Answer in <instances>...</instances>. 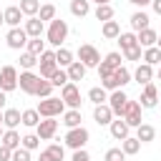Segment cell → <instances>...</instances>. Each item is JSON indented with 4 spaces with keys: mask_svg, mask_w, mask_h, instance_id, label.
Returning a JSON list of instances; mask_svg holds the SVG:
<instances>
[{
    "mask_svg": "<svg viewBox=\"0 0 161 161\" xmlns=\"http://www.w3.org/2000/svg\"><path fill=\"white\" fill-rule=\"evenodd\" d=\"M148 20H151V18H148V13L136 10V13L131 15V20H128V23H131V28L138 33V30H143V28H151V25H148Z\"/></svg>",
    "mask_w": 161,
    "mask_h": 161,
    "instance_id": "obj_23",
    "label": "cell"
},
{
    "mask_svg": "<svg viewBox=\"0 0 161 161\" xmlns=\"http://www.w3.org/2000/svg\"><path fill=\"white\" fill-rule=\"evenodd\" d=\"M23 30L28 33V38H40V35L45 33V23H43L38 15H33V18H28V20H25Z\"/></svg>",
    "mask_w": 161,
    "mask_h": 161,
    "instance_id": "obj_15",
    "label": "cell"
},
{
    "mask_svg": "<svg viewBox=\"0 0 161 161\" xmlns=\"http://www.w3.org/2000/svg\"><path fill=\"white\" fill-rule=\"evenodd\" d=\"M10 161H30V151L23 148V146H18V148L13 151V156H10Z\"/></svg>",
    "mask_w": 161,
    "mask_h": 161,
    "instance_id": "obj_46",
    "label": "cell"
},
{
    "mask_svg": "<svg viewBox=\"0 0 161 161\" xmlns=\"http://www.w3.org/2000/svg\"><path fill=\"white\" fill-rule=\"evenodd\" d=\"M38 65H40V78H48L50 80V75L58 70V63H55V50H43L40 55H38Z\"/></svg>",
    "mask_w": 161,
    "mask_h": 161,
    "instance_id": "obj_4",
    "label": "cell"
},
{
    "mask_svg": "<svg viewBox=\"0 0 161 161\" xmlns=\"http://www.w3.org/2000/svg\"><path fill=\"white\" fill-rule=\"evenodd\" d=\"M0 143H3V146H8L10 151H15V148L20 146V133H18L15 128H5V131H3V138H0Z\"/></svg>",
    "mask_w": 161,
    "mask_h": 161,
    "instance_id": "obj_22",
    "label": "cell"
},
{
    "mask_svg": "<svg viewBox=\"0 0 161 161\" xmlns=\"http://www.w3.org/2000/svg\"><path fill=\"white\" fill-rule=\"evenodd\" d=\"M93 15H96V20H101V23H106V20H113V15H116V10H113V5H111V3H106V5H96V10H93Z\"/></svg>",
    "mask_w": 161,
    "mask_h": 161,
    "instance_id": "obj_29",
    "label": "cell"
},
{
    "mask_svg": "<svg viewBox=\"0 0 161 161\" xmlns=\"http://www.w3.org/2000/svg\"><path fill=\"white\" fill-rule=\"evenodd\" d=\"M103 60H106L108 65H113V68H118V65H121V60H123V55H121L118 50H111V53H108V55H106Z\"/></svg>",
    "mask_w": 161,
    "mask_h": 161,
    "instance_id": "obj_47",
    "label": "cell"
},
{
    "mask_svg": "<svg viewBox=\"0 0 161 161\" xmlns=\"http://www.w3.org/2000/svg\"><path fill=\"white\" fill-rule=\"evenodd\" d=\"M38 18H40L43 23H45V20L50 23V20L55 18V5H50V3H45V5H40V10H38Z\"/></svg>",
    "mask_w": 161,
    "mask_h": 161,
    "instance_id": "obj_42",
    "label": "cell"
},
{
    "mask_svg": "<svg viewBox=\"0 0 161 161\" xmlns=\"http://www.w3.org/2000/svg\"><path fill=\"white\" fill-rule=\"evenodd\" d=\"M86 70H88V68H86L80 60H73V63L65 68V73H68V80H73V83H75V80H83V78H86Z\"/></svg>",
    "mask_w": 161,
    "mask_h": 161,
    "instance_id": "obj_20",
    "label": "cell"
},
{
    "mask_svg": "<svg viewBox=\"0 0 161 161\" xmlns=\"http://www.w3.org/2000/svg\"><path fill=\"white\" fill-rule=\"evenodd\" d=\"M38 80H40V75H38V73H33V70H23V73H18V88H20L23 93H28V96H33V93H35Z\"/></svg>",
    "mask_w": 161,
    "mask_h": 161,
    "instance_id": "obj_10",
    "label": "cell"
},
{
    "mask_svg": "<svg viewBox=\"0 0 161 161\" xmlns=\"http://www.w3.org/2000/svg\"><path fill=\"white\" fill-rule=\"evenodd\" d=\"M156 38H158V33H156L153 28H143V30L136 33V40H138L141 48H151V45H156Z\"/></svg>",
    "mask_w": 161,
    "mask_h": 161,
    "instance_id": "obj_19",
    "label": "cell"
},
{
    "mask_svg": "<svg viewBox=\"0 0 161 161\" xmlns=\"http://www.w3.org/2000/svg\"><path fill=\"white\" fill-rule=\"evenodd\" d=\"M45 38H48L50 45L60 48V45L65 43V38H68V23L60 20V18H53L50 25H48V30H45Z\"/></svg>",
    "mask_w": 161,
    "mask_h": 161,
    "instance_id": "obj_1",
    "label": "cell"
},
{
    "mask_svg": "<svg viewBox=\"0 0 161 161\" xmlns=\"http://www.w3.org/2000/svg\"><path fill=\"white\" fill-rule=\"evenodd\" d=\"M138 103H141V108H153V106H158V88H156L153 80L143 86V93H141Z\"/></svg>",
    "mask_w": 161,
    "mask_h": 161,
    "instance_id": "obj_12",
    "label": "cell"
},
{
    "mask_svg": "<svg viewBox=\"0 0 161 161\" xmlns=\"http://www.w3.org/2000/svg\"><path fill=\"white\" fill-rule=\"evenodd\" d=\"M96 5H106V3H111V0H93Z\"/></svg>",
    "mask_w": 161,
    "mask_h": 161,
    "instance_id": "obj_55",
    "label": "cell"
},
{
    "mask_svg": "<svg viewBox=\"0 0 161 161\" xmlns=\"http://www.w3.org/2000/svg\"><path fill=\"white\" fill-rule=\"evenodd\" d=\"M70 161H91V153L86 148H78V151H73V158Z\"/></svg>",
    "mask_w": 161,
    "mask_h": 161,
    "instance_id": "obj_49",
    "label": "cell"
},
{
    "mask_svg": "<svg viewBox=\"0 0 161 161\" xmlns=\"http://www.w3.org/2000/svg\"><path fill=\"white\" fill-rule=\"evenodd\" d=\"M141 55H143V48H141V45H133V48L123 50V58H126V60H141Z\"/></svg>",
    "mask_w": 161,
    "mask_h": 161,
    "instance_id": "obj_44",
    "label": "cell"
},
{
    "mask_svg": "<svg viewBox=\"0 0 161 161\" xmlns=\"http://www.w3.org/2000/svg\"><path fill=\"white\" fill-rule=\"evenodd\" d=\"M156 78H158V80H161V65H158V70H156Z\"/></svg>",
    "mask_w": 161,
    "mask_h": 161,
    "instance_id": "obj_58",
    "label": "cell"
},
{
    "mask_svg": "<svg viewBox=\"0 0 161 161\" xmlns=\"http://www.w3.org/2000/svg\"><path fill=\"white\" fill-rule=\"evenodd\" d=\"M121 151H123L126 156H136V153L141 151V141H138L136 136H126V138L121 141Z\"/></svg>",
    "mask_w": 161,
    "mask_h": 161,
    "instance_id": "obj_25",
    "label": "cell"
},
{
    "mask_svg": "<svg viewBox=\"0 0 161 161\" xmlns=\"http://www.w3.org/2000/svg\"><path fill=\"white\" fill-rule=\"evenodd\" d=\"M88 101H91L93 106L106 103V101H108V91H106L103 86H96V88H91V91H88Z\"/></svg>",
    "mask_w": 161,
    "mask_h": 161,
    "instance_id": "obj_34",
    "label": "cell"
},
{
    "mask_svg": "<svg viewBox=\"0 0 161 161\" xmlns=\"http://www.w3.org/2000/svg\"><path fill=\"white\" fill-rule=\"evenodd\" d=\"M5 40H8V48L20 50V48H25V43H28V33H25V30L18 25V28H10V30H8Z\"/></svg>",
    "mask_w": 161,
    "mask_h": 161,
    "instance_id": "obj_11",
    "label": "cell"
},
{
    "mask_svg": "<svg viewBox=\"0 0 161 161\" xmlns=\"http://www.w3.org/2000/svg\"><path fill=\"white\" fill-rule=\"evenodd\" d=\"M35 133L40 136V141H50V138L58 133V121H55V118H43V121L35 126Z\"/></svg>",
    "mask_w": 161,
    "mask_h": 161,
    "instance_id": "obj_13",
    "label": "cell"
},
{
    "mask_svg": "<svg viewBox=\"0 0 161 161\" xmlns=\"http://www.w3.org/2000/svg\"><path fill=\"white\" fill-rule=\"evenodd\" d=\"M18 88V68L15 65H3L0 68V91L10 93Z\"/></svg>",
    "mask_w": 161,
    "mask_h": 161,
    "instance_id": "obj_7",
    "label": "cell"
},
{
    "mask_svg": "<svg viewBox=\"0 0 161 161\" xmlns=\"http://www.w3.org/2000/svg\"><path fill=\"white\" fill-rule=\"evenodd\" d=\"M88 138H91L88 128H83V126H75V128H68V133H65V138H63V141H65V146H68V148L78 151V148H86Z\"/></svg>",
    "mask_w": 161,
    "mask_h": 161,
    "instance_id": "obj_3",
    "label": "cell"
},
{
    "mask_svg": "<svg viewBox=\"0 0 161 161\" xmlns=\"http://www.w3.org/2000/svg\"><path fill=\"white\" fill-rule=\"evenodd\" d=\"M151 8H153L156 15H161V0H151Z\"/></svg>",
    "mask_w": 161,
    "mask_h": 161,
    "instance_id": "obj_52",
    "label": "cell"
},
{
    "mask_svg": "<svg viewBox=\"0 0 161 161\" xmlns=\"http://www.w3.org/2000/svg\"><path fill=\"white\" fill-rule=\"evenodd\" d=\"M55 63H58V68H68L70 63H73V53L68 50V48H55Z\"/></svg>",
    "mask_w": 161,
    "mask_h": 161,
    "instance_id": "obj_32",
    "label": "cell"
},
{
    "mask_svg": "<svg viewBox=\"0 0 161 161\" xmlns=\"http://www.w3.org/2000/svg\"><path fill=\"white\" fill-rule=\"evenodd\" d=\"M78 60H80L86 68H96V65L101 63V53H98V48H96V45L83 43V45L78 48Z\"/></svg>",
    "mask_w": 161,
    "mask_h": 161,
    "instance_id": "obj_6",
    "label": "cell"
},
{
    "mask_svg": "<svg viewBox=\"0 0 161 161\" xmlns=\"http://www.w3.org/2000/svg\"><path fill=\"white\" fill-rule=\"evenodd\" d=\"M38 161H55V158H53L48 151H40V158H38Z\"/></svg>",
    "mask_w": 161,
    "mask_h": 161,
    "instance_id": "obj_53",
    "label": "cell"
},
{
    "mask_svg": "<svg viewBox=\"0 0 161 161\" xmlns=\"http://www.w3.org/2000/svg\"><path fill=\"white\" fill-rule=\"evenodd\" d=\"M20 146L28 148V151H35L40 146V136L38 133H25V136H20Z\"/></svg>",
    "mask_w": 161,
    "mask_h": 161,
    "instance_id": "obj_37",
    "label": "cell"
},
{
    "mask_svg": "<svg viewBox=\"0 0 161 161\" xmlns=\"http://www.w3.org/2000/svg\"><path fill=\"white\" fill-rule=\"evenodd\" d=\"M5 25V18H3V10H0V28Z\"/></svg>",
    "mask_w": 161,
    "mask_h": 161,
    "instance_id": "obj_56",
    "label": "cell"
},
{
    "mask_svg": "<svg viewBox=\"0 0 161 161\" xmlns=\"http://www.w3.org/2000/svg\"><path fill=\"white\" fill-rule=\"evenodd\" d=\"M116 40H118V45H121V53H123V50H128V48H133V45H138L136 33H121Z\"/></svg>",
    "mask_w": 161,
    "mask_h": 161,
    "instance_id": "obj_35",
    "label": "cell"
},
{
    "mask_svg": "<svg viewBox=\"0 0 161 161\" xmlns=\"http://www.w3.org/2000/svg\"><path fill=\"white\" fill-rule=\"evenodd\" d=\"M10 156H13V151H10L8 146L0 143V161H10Z\"/></svg>",
    "mask_w": 161,
    "mask_h": 161,
    "instance_id": "obj_50",
    "label": "cell"
},
{
    "mask_svg": "<svg viewBox=\"0 0 161 161\" xmlns=\"http://www.w3.org/2000/svg\"><path fill=\"white\" fill-rule=\"evenodd\" d=\"M3 126L5 128H18L20 126V111L18 108H5L3 111Z\"/></svg>",
    "mask_w": 161,
    "mask_h": 161,
    "instance_id": "obj_24",
    "label": "cell"
},
{
    "mask_svg": "<svg viewBox=\"0 0 161 161\" xmlns=\"http://www.w3.org/2000/svg\"><path fill=\"white\" fill-rule=\"evenodd\" d=\"M3 18H5V25L18 28V25H20V20H23L25 15H23V10H20L18 5H10V8H5V10H3Z\"/></svg>",
    "mask_w": 161,
    "mask_h": 161,
    "instance_id": "obj_18",
    "label": "cell"
},
{
    "mask_svg": "<svg viewBox=\"0 0 161 161\" xmlns=\"http://www.w3.org/2000/svg\"><path fill=\"white\" fill-rule=\"evenodd\" d=\"M91 13V0H70V15L86 18Z\"/></svg>",
    "mask_w": 161,
    "mask_h": 161,
    "instance_id": "obj_28",
    "label": "cell"
},
{
    "mask_svg": "<svg viewBox=\"0 0 161 161\" xmlns=\"http://www.w3.org/2000/svg\"><path fill=\"white\" fill-rule=\"evenodd\" d=\"M136 138H138L141 143H151V141L156 138V128H153L151 123H141V126H136Z\"/></svg>",
    "mask_w": 161,
    "mask_h": 161,
    "instance_id": "obj_21",
    "label": "cell"
},
{
    "mask_svg": "<svg viewBox=\"0 0 161 161\" xmlns=\"http://www.w3.org/2000/svg\"><path fill=\"white\" fill-rule=\"evenodd\" d=\"M141 60H143V63H148V65H161V50H158L156 45H151V48H143V55H141Z\"/></svg>",
    "mask_w": 161,
    "mask_h": 161,
    "instance_id": "obj_31",
    "label": "cell"
},
{
    "mask_svg": "<svg viewBox=\"0 0 161 161\" xmlns=\"http://www.w3.org/2000/svg\"><path fill=\"white\" fill-rule=\"evenodd\" d=\"M103 161H126V153L121 151V146H116V148H108L106 151Z\"/></svg>",
    "mask_w": 161,
    "mask_h": 161,
    "instance_id": "obj_43",
    "label": "cell"
},
{
    "mask_svg": "<svg viewBox=\"0 0 161 161\" xmlns=\"http://www.w3.org/2000/svg\"><path fill=\"white\" fill-rule=\"evenodd\" d=\"M20 123L28 126V128H35V126L40 123V113H38L35 108H25V111L20 113Z\"/></svg>",
    "mask_w": 161,
    "mask_h": 161,
    "instance_id": "obj_26",
    "label": "cell"
},
{
    "mask_svg": "<svg viewBox=\"0 0 161 161\" xmlns=\"http://www.w3.org/2000/svg\"><path fill=\"white\" fill-rule=\"evenodd\" d=\"M131 78L136 80V83H141V86H146V83H151L153 80V65H148V63H141L133 73H131Z\"/></svg>",
    "mask_w": 161,
    "mask_h": 161,
    "instance_id": "obj_16",
    "label": "cell"
},
{
    "mask_svg": "<svg viewBox=\"0 0 161 161\" xmlns=\"http://www.w3.org/2000/svg\"><path fill=\"white\" fill-rule=\"evenodd\" d=\"M131 128H136V126H141L143 123V118H141V103L138 101H131L128 98V103H126V108H123V116H121Z\"/></svg>",
    "mask_w": 161,
    "mask_h": 161,
    "instance_id": "obj_9",
    "label": "cell"
},
{
    "mask_svg": "<svg viewBox=\"0 0 161 161\" xmlns=\"http://www.w3.org/2000/svg\"><path fill=\"white\" fill-rule=\"evenodd\" d=\"M108 128H111V136H113L116 141H123L126 136H131V126H128L123 118H116V121H111V123H108Z\"/></svg>",
    "mask_w": 161,
    "mask_h": 161,
    "instance_id": "obj_17",
    "label": "cell"
},
{
    "mask_svg": "<svg viewBox=\"0 0 161 161\" xmlns=\"http://www.w3.org/2000/svg\"><path fill=\"white\" fill-rule=\"evenodd\" d=\"M96 68H98V78H108V75H111V73L116 70V68H113V65H108L106 60H101V63H98Z\"/></svg>",
    "mask_w": 161,
    "mask_h": 161,
    "instance_id": "obj_48",
    "label": "cell"
},
{
    "mask_svg": "<svg viewBox=\"0 0 161 161\" xmlns=\"http://www.w3.org/2000/svg\"><path fill=\"white\" fill-rule=\"evenodd\" d=\"M108 106H111V111H113V116H123V108H126V103H128V96H126V91L123 88H116V91H111L108 93V101H106Z\"/></svg>",
    "mask_w": 161,
    "mask_h": 161,
    "instance_id": "obj_8",
    "label": "cell"
},
{
    "mask_svg": "<svg viewBox=\"0 0 161 161\" xmlns=\"http://www.w3.org/2000/svg\"><path fill=\"white\" fill-rule=\"evenodd\" d=\"M18 8L23 10V15L33 18V15H38V10H40V3H38V0H20V5H18Z\"/></svg>",
    "mask_w": 161,
    "mask_h": 161,
    "instance_id": "obj_38",
    "label": "cell"
},
{
    "mask_svg": "<svg viewBox=\"0 0 161 161\" xmlns=\"http://www.w3.org/2000/svg\"><path fill=\"white\" fill-rule=\"evenodd\" d=\"M101 33H103V38H106V40H116V38L121 35V25H118L116 20H106V23H103V28H101Z\"/></svg>",
    "mask_w": 161,
    "mask_h": 161,
    "instance_id": "obj_30",
    "label": "cell"
},
{
    "mask_svg": "<svg viewBox=\"0 0 161 161\" xmlns=\"http://www.w3.org/2000/svg\"><path fill=\"white\" fill-rule=\"evenodd\" d=\"M25 50H28V53H33V55H40V53L45 50V43H43L40 38H28V43H25Z\"/></svg>",
    "mask_w": 161,
    "mask_h": 161,
    "instance_id": "obj_39",
    "label": "cell"
},
{
    "mask_svg": "<svg viewBox=\"0 0 161 161\" xmlns=\"http://www.w3.org/2000/svg\"><path fill=\"white\" fill-rule=\"evenodd\" d=\"M60 98H63V103H65V108H80V88L73 83V80H68L63 88H60Z\"/></svg>",
    "mask_w": 161,
    "mask_h": 161,
    "instance_id": "obj_5",
    "label": "cell"
},
{
    "mask_svg": "<svg viewBox=\"0 0 161 161\" xmlns=\"http://www.w3.org/2000/svg\"><path fill=\"white\" fill-rule=\"evenodd\" d=\"M45 151H48V153H50V156H53L55 161H63V156H65V148H63L60 143H50V146H48Z\"/></svg>",
    "mask_w": 161,
    "mask_h": 161,
    "instance_id": "obj_45",
    "label": "cell"
},
{
    "mask_svg": "<svg viewBox=\"0 0 161 161\" xmlns=\"http://www.w3.org/2000/svg\"><path fill=\"white\" fill-rule=\"evenodd\" d=\"M0 126H3V111H0Z\"/></svg>",
    "mask_w": 161,
    "mask_h": 161,
    "instance_id": "obj_59",
    "label": "cell"
},
{
    "mask_svg": "<svg viewBox=\"0 0 161 161\" xmlns=\"http://www.w3.org/2000/svg\"><path fill=\"white\" fill-rule=\"evenodd\" d=\"M113 118H116V116H113V111H111L108 103H98V106L93 108V121H96L98 126H108Z\"/></svg>",
    "mask_w": 161,
    "mask_h": 161,
    "instance_id": "obj_14",
    "label": "cell"
},
{
    "mask_svg": "<svg viewBox=\"0 0 161 161\" xmlns=\"http://www.w3.org/2000/svg\"><path fill=\"white\" fill-rule=\"evenodd\" d=\"M50 93H53V83H50L48 78H40L38 86H35V93H33V96H38V98H48Z\"/></svg>",
    "mask_w": 161,
    "mask_h": 161,
    "instance_id": "obj_36",
    "label": "cell"
},
{
    "mask_svg": "<svg viewBox=\"0 0 161 161\" xmlns=\"http://www.w3.org/2000/svg\"><path fill=\"white\" fill-rule=\"evenodd\" d=\"M156 48H158V50H161V35H158V38H156Z\"/></svg>",
    "mask_w": 161,
    "mask_h": 161,
    "instance_id": "obj_57",
    "label": "cell"
},
{
    "mask_svg": "<svg viewBox=\"0 0 161 161\" xmlns=\"http://www.w3.org/2000/svg\"><path fill=\"white\" fill-rule=\"evenodd\" d=\"M113 80H116V86H118V88L128 86V83H131V70H128L126 65H118V68L113 70Z\"/></svg>",
    "mask_w": 161,
    "mask_h": 161,
    "instance_id": "obj_33",
    "label": "cell"
},
{
    "mask_svg": "<svg viewBox=\"0 0 161 161\" xmlns=\"http://www.w3.org/2000/svg\"><path fill=\"white\" fill-rule=\"evenodd\" d=\"M35 65H38V55H33V53H28V50L20 53V68H23V70H33Z\"/></svg>",
    "mask_w": 161,
    "mask_h": 161,
    "instance_id": "obj_40",
    "label": "cell"
},
{
    "mask_svg": "<svg viewBox=\"0 0 161 161\" xmlns=\"http://www.w3.org/2000/svg\"><path fill=\"white\" fill-rule=\"evenodd\" d=\"M5 101H8V93H5V91H0V111L5 108Z\"/></svg>",
    "mask_w": 161,
    "mask_h": 161,
    "instance_id": "obj_54",
    "label": "cell"
},
{
    "mask_svg": "<svg viewBox=\"0 0 161 161\" xmlns=\"http://www.w3.org/2000/svg\"><path fill=\"white\" fill-rule=\"evenodd\" d=\"M50 83H53V88H63V86L68 83V73H65V68H58V70L50 75Z\"/></svg>",
    "mask_w": 161,
    "mask_h": 161,
    "instance_id": "obj_41",
    "label": "cell"
},
{
    "mask_svg": "<svg viewBox=\"0 0 161 161\" xmlns=\"http://www.w3.org/2000/svg\"><path fill=\"white\" fill-rule=\"evenodd\" d=\"M0 138H3V126H0Z\"/></svg>",
    "mask_w": 161,
    "mask_h": 161,
    "instance_id": "obj_60",
    "label": "cell"
},
{
    "mask_svg": "<svg viewBox=\"0 0 161 161\" xmlns=\"http://www.w3.org/2000/svg\"><path fill=\"white\" fill-rule=\"evenodd\" d=\"M80 121H83V116H80V108H68V111H63V123H65L68 128H75V126H80Z\"/></svg>",
    "mask_w": 161,
    "mask_h": 161,
    "instance_id": "obj_27",
    "label": "cell"
},
{
    "mask_svg": "<svg viewBox=\"0 0 161 161\" xmlns=\"http://www.w3.org/2000/svg\"><path fill=\"white\" fill-rule=\"evenodd\" d=\"M128 3H131V5H136V8H141V10H143L146 5H151V0H128Z\"/></svg>",
    "mask_w": 161,
    "mask_h": 161,
    "instance_id": "obj_51",
    "label": "cell"
},
{
    "mask_svg": "<svg viewBox=\"0 0 161 161\" xmlns=\"http://www.w3.org/2000/svg\"><path fill=\"white\" fill-rule=\"evenodd\" d=\"M35 111L40 113V118H55V116H63L65 103H63V98L48 96V98H40V103H38V108H35Z\"/></svg>",
    "mask_w": 161,
    "mask_h": 161,
    "instance_id": "obj_2",
    "label": "cell"
}]
</instances>
